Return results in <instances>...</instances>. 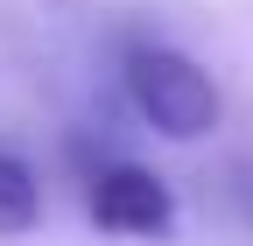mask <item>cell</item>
<instances>
[{"instance_id":"cell-1","label":"cell","mask_w":253,"mask_h":246,"mask_svg":"<svg viewBox=\"0 0 253 246\" xmlns=\"http://www.w3.org/2000/svg\"><path fill=\"white\" fill-rule=\"evenodd\" d=\"M126 99L169 141H204L218 127V84L204 78V64H190L183 49H162V42L126 49Z\"/></svg>"},{"instance_id":"cell-2","label":"cell","mask_w":253,"mask_h":246,"mask_svg":"<svg viewBox=\"0 0 253 246\" xmlns=\"http://www.w3.org/2000/svg\"><path fill=\"white\" fill-rule=\"evenodd\" d=\"M91 218H99V232H120V239H162L176 218V197L162 190V176L113 162L91 176Z\"/></svg>"},{"instance_id":"cell-3","label":"cell","mask_w":253,"mask_h":246,"mask_svg":"<svg viewBox=\"0 0 253 246\" xmlns=\"http://www.w3.org/2000/svg\"><path fill=\"white\" fill-rule=\"evenodd\" d=\"M36 211H42V183L36 169H28L14 148H0V239H14L36 225Z\"/></svg>"}]
</instances>
